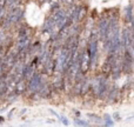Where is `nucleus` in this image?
Wrapping results in <instances>:
<instances>
[{"label": "nucleus", "instance_id": "f257e3e1", "mask_svg": "<svg viewBox=\"0 0 134 127\" xmlns=\"http://www.w3.org/2000/svg\"><path fill=\"white\" fill-rule=\"evenodd\" d=\"M92 90L99 98H102L108 92L107 91V79L105 76H98L92 82Z\"/></svg>", "mask_w": 134, "mask_h": 127}, {"label": "nucleus", "instance_id": "f03ea898", "mask_svg": "<svg viewBox=\"0 0 134 127\" xmlns=\"http://www.w3.org/2000/svg\"><path fill=\"white\" fill-rule=\"evenodd\" d=\"M134 67V52L131 49H125L122 58V73H132Z\"/></svg>", "mask_w": 134, "mask_h": 127}, {"label": "nucleus", "instance_id": "7ed1b4c3", "mask_svg": "<svg viewBox=\"0 0 134 127\" xmlns=\"http://www.w3.org/2000/svg\"><path fill=\"white\" fill-rule=\"evenodd\" d=\"M108 25H109V20H107V18H101L99 20V23H98V33H99L100 40H102V41L106 40Z\"/></svg>", "mask_w": 134, "mask_h": 127}, {"label": "nucleus", "instance_id": "20e7f679", "mask_svg": "<svg viewBox=\"0 0 134 127\" xmlns=\"http://www.w3.org/2000/svg\"><path fill=\"white\" fill-rule=\"evenodd\" d=\"M90 67H91V57L88 51L86 49L85 52H82L80 54V72L82 74H85L90 69Z\"/></svg>", "mask_w": 134, "mask_h": 127}, {"label": "nucleus", "instance_id": "39448f33", "mask_svg": "<svg viewBox=\"0 0 134 127\" xmlns=\"http://www.w3.org/2000/svg\"><path fill=\"white\" fill-rule=\"evenodd\" d=\"M40 87H41V78H40L39 74H34L30 79V82L27 84V90L31 93H37V91H39Z\"/></svg>", "mask_w": 134, "mask_h": 127}, {"label": "nucleus", "instance_id": "423d86ee", "mask_svg": "<svg viewBox=\"0 0 134 127\" xmlns=\"http://www.w3.org/2000/svg\"><path fill=\"white\" fill-rule=\"evenodd\" d=\"M26 90H27V85H26V82H25V79L23 78L21 80H19L18 82H16L15 94H21V93H24Z\"/></svg>", "mask_w": 134, "mask_h": 127}, {"label": "nucleus", "instance_id": "0eeeda50", "mask_svg": "<svg viewBox=\"0 0 134 127\" xmlns=\"http://www.w3.org/2000/svg\"><path fill=\"white\" fill-rule=\"evenodd\" d=\"M134 18V11L133 7L131 5H128L127 7L125 8V21L126 23H131Z\"/></svg>", "mask_w": 134, "mask_h": 127}, {"label": "nucleus", "instance_id": "6e6552de", "mask_svg": "<svg viewBox=\"0 0 134 127\" xmlns=\"http://www.w3.org/2000/svg\"><path fill=\"white\" fill-rule=\"evenodd\" d=\"M85 15H86V7L80 6L79 12H78V16H76V23H79V21L82 20V19L85 18Z\"/></svg>", "mask_w": 134, "mask_h": 127}, {"label": "nucleus", "instance_id": "1a4fd4ad", "mask_svg": "<svg viewBox=\"0 0 134 127\" xmlns=\"http://www.w3.org/2000/svg\"><path fill=\"white\" fill-rule=\"evenodd\" d=\"M113 120L111 119L109 115H105V125L106 126H113Z\"/></svg>", "mask_w": 134, "mask_h": 127}, {"label": "nucleus", "instance_id": "9d476101", "mask_svg": "<svg viewBox=\"0 0 134 127\" xmlns=\"http://www.w3.org/2000/svg\"><path fill=\"white\" fill-rule=\"evenodd\" d=\"M75 124L76 125H81V126H88V123H86V121H81V120H79V119L75 120Z\"/></svg>", "mask_w": 134, "mask_h": 127}, {"label": "nucleus", "instance_id": "9b49d317", "mask_svg": "<svg viewBox=\"0 0 134 127\" xmlns=\"http://www.w3.org/2000/svg\"><path fill=\"white\" fill-rule=\"evenodd\" d=\"M133 119H134V114H133V115H131V117H128L126 120H127V121H131V120H133Z\"/></svg>", "mask_w": 134, "mask_h": 127}, {"label": "nucleus", "instance_id": "f8f14e48", "mask_svg": "<svg viewBox=\"0 0 134 127\" xmlns=\"http://www.w3.org/2000/svg\"><path fill=\"white\" fill-rule=\"evenodd\" d=\"M114 118H115V119H120V115H119V114H114Z\"/></svg>", "mask_w": 134, "mask_h": 127}, {"label": "nucleus", "instance_id": "ddd939ff", "mask_svg": "<svg viewBox=\"0 0 134 127\" xmlns=\"http://www.w3.org/2000/svg\"><path fill=\"white\" fill-rule=\"evenodd\" d=\"M2 120H4V118H1V117H0V123H2Z\"/></svg>", "mask_w": 134, "mask_h": 127}]
</instances>
